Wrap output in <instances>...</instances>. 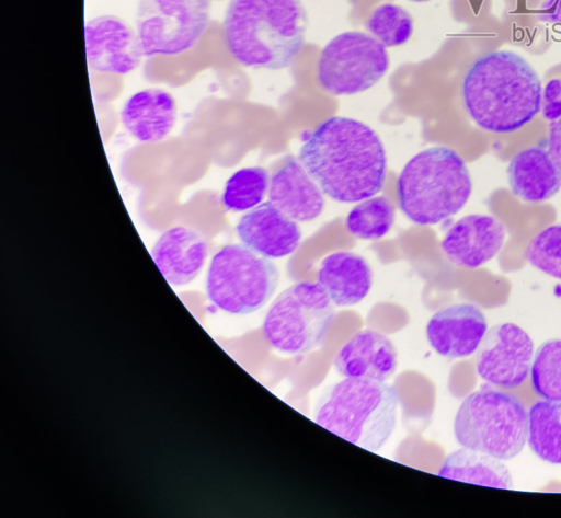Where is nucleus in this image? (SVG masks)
<instances>
[{
    "label": "nucleus",
    "mask_w": 561,
    "mask_h": 518,
    "mask_svg": "<svg viewBox=\"0 0 561 518\" xmlns=\"http://www.w3.org/2000/svg\"><path fill=\"white\" fill-rule=\"evenodd\" d=\"M398 365V354L392 342L373 330L353 334L333 358L335 371L344 378L386 382Z\"/></svg>",
    "instance_id": "f3484780"
},
{
    "label": "nucleus",
    "mask_w": 561,
    "mask_h": 518,
    "mask_svg": "<svg viewBox=\"0 0 561 518\" xmlns=\"http://www.w3.org/2000/svg\"><path fill=\"white\" fill-rule=\"evenodd\" d=\"M394 221V206L383 196L363 200L353 207L345 220L351 234L363 240L380 239Z\"/></svg>",
    "instance_id": "393cba45"
},
{
    "label": "nucleus",
    "mask_w": 561,
    "mask_h": 518,
    "mask_svg": "<svg viewBox=\"0 0 561 518\" xmlns=\"http://www.w3.org/2000/svg\"><path fill=\"white\" fill-rule=\"evenodd\" d=\"M270 202L289 218L309 222L324 208V198L298 159L286 156L270 177Z\"/></svg>",
    "instance_id": "a211bd4d"
},
{
    "label": "nucleus",
    "mask_w": 561,
    "mask_h": 518,
    "mask_svg": "<svg viewBox=\"0 0 561 518\" xmlns=\"http://www.w3.org/2000/svg\"><path fill=\"white\" fill-rule=\"evenodd\" d=\"M268 186L270 176L264 168H242L226 181L220 203L229 211L250 210L263 200Z\"/></svg>",
    "instance_id": "b1692460"
},
{
    "label": "nucleus",
    "mask_w": 561,
    "mask_h": 518,
    "mask_svg": "<svg viewBox=\"0 0 561 518\" xmlns=\"http://www.w3.org/2000/svg\"><path fill=\"white\" fill-rule=\"evenodd\" d=\"M401 211L414 223H438L468 202L472 181L462 158L451 148L435 146L414 154L397 182Z\"/></svg>",
    "instance_id": "39448f33"
},
{
    "label": "nucleus",
    "mask_w": 561,
    "mask_h": 518,
    "mask_svg": "<svg viewBox=\"0 0 561 518\" xmlns=\"http://www.w3.org/2000/svg\"><path fill=\"white\" fill-rule=\"evenodd\" d=\"M298 160L320 189L340 203L373 197L387 173L386 151L377 133L344 116L316 127L301 145Z\"/></svg>",
    "instance_id": "f257e3e1"
},
{
    "label": "nucleus",
    "mask_w": 561,
    "mask_h": 518,
    "mask_svg": "<svg viewBox=\"0 0 561 518\" xmlns=\"http://www.w3.org/2000/svg\"><path fill=\"white\" fill-rule=\"evenodd\" d=\"M211 0H138L136 32L145 56H178L192 49L210 21Z\"/></svg>",
    "instance_id": "1a4fd4ad"
},
{
    "label": "nucleus",
    "mask_w": 561,
    "mask_h": 518,
    "mask_svg": "<svg viewBox=\"0 0 561 518\" xmlns=\"http://www.w3.org/2000/svg\"><path fill=\"white\" fill-rule=\"evenodd\" d=\"M527 444L539 459L561 464V401L542 400L530 406Z\"/></svg>",
    "instance_id": "5701e85b"
},
{
    "label": "nucleus",
    "mask_w": 561,
    "mask_h": 518,
    "mask_svg": "<svg viewBox=\"0 0 561 518\" xmlns=\"http://www.w3.org/2000/svg\"><path fill=\"white\" fill-rule=\"evenodd\" d=\"M534 343L517 324H496L484 334L476 356L478 375L489 383L514 389L524 383L530 372Z\"/></svg>",
    "instance_id": "9b49d317"
},
{
    "label": "nucleus",
    "mask_w": 561,
    "mask_h": 518,
    "mask_svg": "<svg viewBox=\"0 0 561 518\" xmlns=\"http://www.w3.org/2000/svg\"><path fill=\"white\" fill-rule=\"evenodd\" d=\"M547 148L550 157L561 170V117L551 122L549 126Z\"/></svg>",
    "instance_id": "c756f323"
},
{
    "label": "nucleus",
    "mask_w": 561,
    "mask_h": 518,
    "mask_svg": "<svg viewBox=\"0 0 561 518\" xmlns=\"http://www.w3.org/2000/svg\"><path fill=\"white\" fill-rule=\"evenodd\" d=\"M437 475L470 484L512 490L513 477L505 464L493 456L462 447L449 453Z\"/></svg>",
    "instance_id": "4be33fe9"
},
{
    "label": "nucleus",
    "mask_w": 561,
    "mask_h": 518,
    "mask_svg": "<svg viewBox=\"0 0 561 518\" xmlns=\"http://www.w3.org/2000/svg\"><path fill=\"white\" fill-rule=\"evenodd\" d=\"M409 1H412V2H427V1H431V0H409Z\"/></svg>",
    "instance_id": "2f4dec72"
},
{
    "label": "nucleus",
    "mask_w": 561,
    "mask_h": 518,
    "mask_svg": "<svg viewBox=\"0 0 561 518\" xmlns=\"http://www.w3.org/2000/svg\"><path fill=\"white\" fill-rule=\"evenodd\" d=\"M332 303L318 283L291 285L276 297L265 314L262 333L266 343L286 355L316 349L333 323Z\"/></svg>",
    "instance_id": "6e6552de"
},
{
    "label": "nucleus",
    "mask_w": 561,
    "mask_h": 518,
    "mask_svg": "<svg viewBox=\"0 0 561 518\" xmlns=\"http://www.w3.org/2000/svg\"><path fill=\"white\" fill-rule=\"evenodd\" d=\"M176 103L168 91L147 88L131 94L121 111L124 128L141 142L163 140L173 129Z\"/></svg>",
    "instance_id": "6ab92c4d"
},
{
    "label": "nucleus",
    "mask_w": 561,
    "mask_h": 518,
    "mask_svg": "<svg viewBox=\"0 0 561 518\" xmlns=\"http://www.w3.org/2000/svg\"><path fill=\"white\" fill-rule=\"evenodd\" d=\"M506 172L512 193L523 202L548 200L561 188V170L548 152L547 140L517 152Z\"/></svg>",
    "instance_id": "aec40b11"
},
{
    "label": "nucleus",
    "mask_w": 561,
    "mask_h": 518,
    "mask_svg": "<svg viewBox=\"0 0 561 518\" xmlns=\"http://www.w3.org/2000/svg\"><path fill=\"white\" fill-rule=\"evenodd\" d=\"M400 394L386 382L344 378L319 398L314 422L355 446L378 451L390 439L398 418Z\"/></svg>",
    "instance_id": "20e7f679"
},
{
    "label": "nucleus",
    "mask_w": 561,
    "mask_h": 518,
    "mask_svg": "<svg viewBox=\"0 0 561 518\" xmlns=\"http://www.w3.org/2000/svg\"><path fill=\"white\" fill-rule=\"evenodd\" d=\"M88 66L99 73L127 74L145 56L136 30L115 15H100L84 25Z\"/></svg>",
    "instance_id": "f8f14e48"
},
{
    "label": "nucleus",
    "mask_w": 561,
    "mask_h": 518,
    "mask_svg": "<svg viewBox=\"0 0 561 518\" xmlns=\"http://www.w3.org/2000/svg\"><path fill=\"white\" fill-rule=\"evenodd\" d=\"M539 18L547 22L561 24V0H545Z\"/></svg>",
    "instance_id": "7c9ffc66"
},
{
    "label": "nucleus",
    "mask_w": 561,
    "mask_h": 518,
    "mask_svg": "<svg viewBox=\"0 0 561 518\" xmlns=\"http://www.w3.org/2000/svg\"><path fill=\"white\" fill-rule=\"evenodd\" d=\"M389 55L374 36L347 31L334 36L317 64L320 87L332 95H352L374 87L388 71Z\"/></svg>",
    "instance_id": "9d476101"
},
{
    "label": "nucleus",
    "mask_w": 561,
    "mask_h": 518,
    "mask_svg": "<svg viewBox=\"0 0 561 518\" xmlns=\"http://www.w3.org/2000/svg\"><path fill=\"white\" fill-rule=\"evenodd\" d=\"M454 435L461 447L510 460L526 444L528 413L515 395L484 387L461 402Z\"/></svg>",
    "instance_id": "423d86ee"
},
{
    "label": "nucleus",
    "mask_w": 561,
    "mask_h": 518,
    "mask_svg": "<svg viewBox=\"0 0 561 518\" xmlns=\"http://www.w3.org/2000/svg\"><path fill=\"white\" fill-rule=\"evenodd\" d=\"M366 28L387 47L405 44L413 33V19L409 11L394 3L378 5L366 23Z\"/></svg>",
    "instance_id": "bb28decb"
},
{
    "label": "nucleus",
    "mask_w": 561,
    "mask_h": 518,
    "mask_svg": "<svg viewBox=\"0 0 561 518\" xmlns=\"http://www.w3.org/2000/svg\"><path fill=\"white\" fill-rule=\"evenodd\" d=\"M236 233L243 245L267 258L291 254L301 239L297 222L271 202L262 203L242 215Z\"/></svg>",
    "instance_id": "2eb2a0df"
},
{
    "label": "nucleus",
    "mask_w": 561,
    "mask_h": 518,
    "mask_svg": "<svg viewBox=\"0 0 561 518\" xmlns=\"http://www.w3.org/2000/svg\"><path fill=\"white\" fill-rule=\"evenodd\" d=\"M542 116L553 122L561 117V78L549 80L542 91Z\"/></svg>",
    "instance_id": "c85d7f7f"
},
{
    "label": "nucleus",
    "mask_w": 561,
    "mask_h": 518,
    "mask_svg": "<svg viewBox=\"0 0 561 518\" xmlns=\"http://www.w3.org/2000/svg\"><path fill=\"white\" fill-rule=\"evenodd\" d=\"M461 94L467 113L480 128L504 134L522 128L539 113L542 87L525 58L496 50L470 65Z\"/></svg>",
    "instance_id": "f03ea898"
},
{
    "label": "nucleus",
    "mask_w": 561,
    "mask_h": 518,
    "mask_svg": "<svg viewBox=\"0 0 561 518\" xmlns=\"http://www.w3.org/2000/svg\"><path fill=\"white\" fill-rule=\"evenodd\" d=\"M308 27L301 0H230L222 31L226 48L244 67L279 70L300 53Z\"/></svg>",
    "instance_id": "7ed1b4c3"
},
{
    "label": "nucleus",
    "mask_w": 561,
    "mask_h": 518,
    "mask_svg": "<svg viewBox=\"0 0 561 518\" xmlns=\"http://www.w3.org/2000/svg\"><path fill=\"white\" fill-rule=\"evenodd\" d=\"M525 258L535 268L561 279V223L537 233L525 250Z\"/></svg>",
    "instance_id": "cd10ccee"
},
{
    "label": "nucleus",
    "mask_w": 561,
    "mask_h": 518,
    "mask_svg": "<svg viewBox=\"0 0 561 518\" xmlns=\"http://www.w3.org/2000/svg\"><path fill=\"white\" fill-rule=\"evenodd\" d=\"M279 280L276 265L243 244H226L210 258L205 290L219 310L234 315L253 313L274 295Z\"/></svg>",
    "instance_id": "0eeeda50"
},
{
    "label": "nucleus",
    "mask_w": 561,
    "mask_h": 518,
    "mask_svg": "<svg viewBox=\"0 0 561 518\" xmlns=\"http://www.w3.org/2000/svg\"><path fill=\"white\" fill-rule=\"evenodd\" d=\"M505 235V226L496 217L471 214L449 228L440 246L456 266L478 268L501 251Z\"/></svg>",
    "instance_id": "ddd939ff"
},
{
    "label": "nucleus",
    "mask_w": 561,
    "mask_h": 518,
    "mask_svg": "<svg viewBox=\"0 0 561 518\" xmlns=\"http://www.w3.org/2000/svg\"><path fill=\"white\" fill-rule=\"evenodd\" d=\"M486 331L488 323L483 312L468 302L439 309L431 316L425 330L431 347L447 358L472 355Z\"/></svg>",
    "instance_id": "4468645a"
},
{
    "label": "nucleus",
    "mask_w": 561,
    "mask_h": 518,
    "mask_svg": "<svg viewBox=\"0 0 561 518\" xmlns=\"http://www.w3.org/2000/svg\"><path fill=\"white\" fill-rule=\"evenodd\" d=\"M208 251V240L201 231L180 225L161 233L151 248V257L170 285L183 286L201 273Z\"/></svg>",
    "instance_id": "dca6fc26"
},
{
    "label": "nucleus",
    "mask_w": 561,
    "mask_h": 518,
    "mask_svg": "<svg viewBox=\"0 0 561 518\" xmlns=\"http://www.w3.org/2000/svg\"><path fill=\"white\" fill-rule=\"evenodd\" d=\"M534 392L543 400L561 401V339L543 342L535 352L530 367Z\"/></svg>",
    "instance_id": "a878e982"
},
{
    "label": "nucleus",
    "mask_w": 561,
    "mask_h": 518,
    "mask_svg": "<svg viewBox=\"0 0 561 518\" xmlns=\"http://www.w3.org/2000/svg\"><path fill=\"white\" fill-rule=\"evenodd\" d=\"M317 281L335 306L350 307L368 295L373 273L364 257L353 252L340 251L322 260Z\"/></svg>",
    "instance_id": "412c9836"
}]
</instances>
